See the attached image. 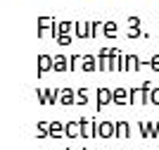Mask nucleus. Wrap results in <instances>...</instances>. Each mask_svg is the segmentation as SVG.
<instances>
[{"label":"nucleus","mask_w":159,"mask_h":150,"mask_svg":"<svg viewBox=\"0 0 159 150\" xmlns=\"http://www.w3.org/2000/svg\"><path fill=\"white\" fill-rule=\"evenodd\" d=\"M114 136L116 138H128V124L126 122H114Z\"/></svg>","instance_id":"nucleus-3"},{"label":"nucleus","mask_w":159,"mask_h":150,"mask_svg":"<svg viewBox=\"0 0 159 150\" xmlns=\"http://www.w3.org/2000/svg\"><path fill=\"white\" fill-rule=\"evenodd\" d=\"M98 136H102V138H112V136H114V124H112V122L98 124Z\"/></svg>","instance_id":"nucleus-2"},{"label":"nucleus","mask_w":159,"mask_h":150,"mask_svg":"<svg viewBox=\"0 0 159 150\" xmlns=\"http://www.w3.org/2000/svg\"><path fill=\"white\" fill-rule=\"evenodd\" d=\"M98 98H100V110H102V107H105L107 103H114V91L100 88V91H98Z\"/></svg>","instance_id":"nucleus-1"},{"label":"nucleus","mask_w":159,"mask_h":150,"mask_svg":"<svg viewBox=\"0 0 159 150\" xmlns=\"http://www.w3.org/2000/svg\"><path fill=\"white\" fill-rule=\"evenodd\" d=\"M150 67H152L154 72H159V55H157V57H154V60H152V65H150Z\"/></svg>","instance_id":"nucleus-16"},{"label":"nucleus","mask_w":159,"mask_h":150,"mask_svg":"<svg viewBox=\"0 0 159 150\" xmlns=\"http://www.w3.org/2000/svg\"><path fill=\"white\" fill-rule=\"evenodd\" d=\"M76 103H79V105H86L88 103V93L86 91H79V93H76Z\"/></svg>","instance_id":"nucleus-12"},{"label":"nucleus","mask_w":159,"mask_h":150,"mask_svg":"<svg viewBox=\"0 0 159 150\" xmlns=\"http://www.w3.org/2000/svg\"><path fill=\"white\" fill-rule=\"evenodd\" d=\"M128 24H131V29H135V26L140 24V19H138V17H131V19H128Z\"/></svg>","instance_id":"nucleus-15"},{"label":"nucleus","mask_w":159,"mask_h":150,"mask_svg":"<svg viewBox=\"0 0 159 150\" xmlns=\"http://www.w3.org/2000/svg\"><path fill=\"white\" fill-rule=\"evenodd\" d=\"M64 67H66V57H55V67H52V69H57V72H62Z\"/></svg>","instance_id":"nucleus-11"},{"label":"nucleus","mask_w":159,"mask_h":150,"mask_svg":"<svg viewBox=\"0 0 159 150\" xmlns=\"http://www.w3.org/2000/svg\"><path fill=\"white\" fill-rule=\"evenodd\" d=\"M150 100H152L154 105H159V88H157V91H152V95H150Z\"/></svg>","instance_id":"nucleus-14"},{"label":"nucleus","mask_w":159,"mask_h":150,"mask_svg":"<svg viewBox=\"0 0 159 150\" xmlns=\"http://www.w3.org/2000/svg\"><path fill=\"white\" fill-rule=\"evenodd\" d=\"M52 60H55V57H50V55H40V69H38V72L43 74L45 69H52V67H55Z\"/></svg>","instance_id":"nucleus-7"},{"label":"nucleus","mask_w":159,"mask_h":150,"mask_svg":"<svg viewBox=\"0 0 159 150\" xmlns=\"http://www.w3.org/2000/svg\"><path fill=\"white\" fill-rule=\"evenodd\" d=\"M128 95H131V91H114V103L116 105H126V103H131V98H128Z\"/></svg>","instance_id":"nucleus-4"},{"label":"nucleus","mask_w":159,"mask_h":150,"mask_svg":"<svg viewBox=\"0 0 159 150\" xmlns=\"http://www.w3.org/2000/svg\"><path fill=\"white\" fill-rule=\"evenodd\" d=\"M57 43H60V46H69V43H71L69 33H60V36H57Z\"/></svg>","instance_id":"nucleus-13"},{"label":"nucleus","mask_w":159,"mask_h":150,"mask_svg":"<svg viewBox=\"0 0 159 150\" xmlns=\"http://www.w3.org/2000/svg\"><path fill=\"white\" fill-rule=\"evenodd\" d=\"M93 60H95V57L86 55V57H83V62H81V67H83L86 72H93V69H95V62H93Z\"/></svg>","instance_id":"nucleus-9"},{"label":"nucleus","mask_w":159,"mask_h":150,"mask_svg":"<svg viewBox=\"0 0 159 150\" xmlns=\"http://www.w3.org/2000/svg\"><path fill=\"white\" fill-rule=\"evenodd\" d=\"M76 33H79V38H88V36H93L90 26L83 24V22H76Z\"/></svg>","instance_id":"nucleus-5"},{"label":"nucleus","mask_w":159,"mask_h":150,"mask_svg":"<svg viewBox=\"0 0 159 150\" xmlns=\"http://www.w3.org/2000/svg\"><path fill=\"white\" fill-rule=\"evenodd\" d=\"M60 95H62V98H60L62 105H74V103H76V98H74V91H69V88H66V91H60Z\"/></svg>","instance_id":"nucleus-8"},{"label":"nucleus","mask_w":159,"mask_h":150,"mask_svg":"<svg viewBox=\"0 0 159 150\" xmlns=\"http://www.w3.org/2000/svg\"><path fill=\"white\" fill-rule=\"evenodd\" d=\"M66 133L71 138H79L81 136V122H69L66 124Z\"/></svg>","instance_id":"nucleus-6"},{"label":"nucleus","mask_w":159,"mask_h":150,"mask_svg":"<svg viewBox=\"0 0 159 150\" xmlns=\"http://www.w3.org/2000/svg\"><path fill=\"white\" fill-rule=\"evenodd\" d=\"M64 131V126L60 124V122H55V124H50V136L52 138H60V133Z\"/></svg>","instance_id":"nucleus-10"}]
</instances>
